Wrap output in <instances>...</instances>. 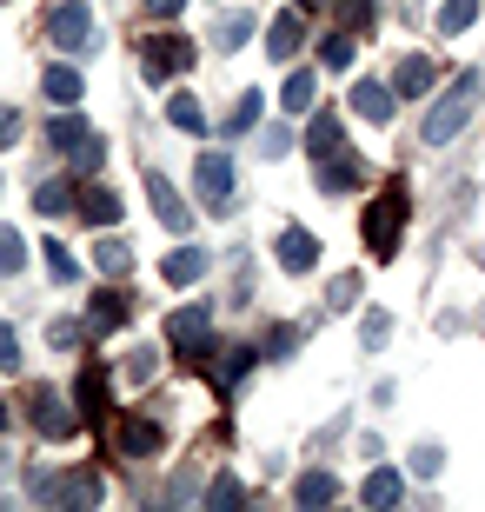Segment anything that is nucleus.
<instances>
[{"instance_id": "1", "label": "nucleus", "mask_w": 485, "mask_h": 512, "mask_svg": "<svg viewBox=\"0 0 485 512\" xmlns=\"http://www.w3.org/2000/svg\"><path fill=\"white\" fill-rule=\"evenodd\" d=\"M472 107H479V74L466 67V74H459V80L446 87V94H439V107L426 114V127H419V140H426V147H452V140L466 133Z\"/></svg>"}, {"instance_id": "2", "label": "nucleus", "mask_w": 485, "mask_h": 512, "mask_svg": "<svg viewBox=\"0 0 485 512\" xmlns=\"http://www.w3.org/2000/svg\"><path fill=\"white\" fill-rule=\"evenodd\" d=\"M406 213H412V193H406V187L379 193L373 207L359 213V227H366V247H373L379 260H392V253H399V233H406Z\"/></svg>"}, {"instance_id": "3", "label": "nucleus", "mask_w": 485, "mask_h": 512, "mask_svg": "<svg viewBox=\"0 0 485 512\" xmlns=\"http://www.w3.org/2000/svg\"><path fill=\"white\" fill-rule=\"evenodd\" d=\"M40 34L54 40L60 54H87V47H100V20H94V7H80V0H60V7H47Z\"/></svg>"}, {"instance_id": "4", "label": "nucleus", "mask_w": 485, "mask_h": 512, "mask_svg": "<svg viewBox=\"0 0 485 512\" xmlns=\"http://www.w3.org/2000/svg\"><path fill=\"white\" fill-rule=\"evenodd\" d=\"M206 333H213V313H206V306H180V313L167 320V340H173V353H180V360H187L193 373H200V366L213 360V353H206Z\"/></svg>"}, {"instance_id": "5", "label": "nucleus", "mask_w": 485, "mask_h": 512, "mask_svg": "<svg viewBox=\"0 0 485 512\" xmlns=\"http://www.w3.org/2000/svg\"><path fill=\"white\" fill-rule=\"evenodd\" d=\"M27 419H34V433L54 439V446H60V439H74L80 426H87L80 413H67V399H60L54 386H34V393H27Z\"/></svg>"}, {"instance_id": "6", "label": "nucleus", "mask_w": 485, "mask_h": 512, "mask_svg": "<svg viewBox=\"0 0 485 512\" xmlns=\"http://www.w3.org/2000/svg\"><path fill=\"white\" fill-rule=\"evenodd\" d=\"M140 67H147L153 87H160V80H173V74H187V67H193V40L187 34H147Z\"/></svg>"}, {"instance_id": "7", "label": "nucleus", "mask_w": 485, "mask_h": 512, "mask_svg": "<svg viewBox=\"0 0 485 512\" xmlns=\"http://www.w3.org/2000/svg\"><path fill=\"white\" fill-rule=\"evenodd\" d=\"M193 187L213 213H233V160L226 153H200V167H193Z\"/></svg>"}, {"instance_id": "8", "label": "nucleus", "mask_w": 485, "mask_h": 512, "mask_svg": "<svg viewBox=\"0 0 485 512\" xmlns=\"http://www.w3.org/2000/svg\"><path fill=\"white\" fill-rule=\"evenodd\" d=\"M113 426V446H120V453L127 459H147V453H160V419H147V413H127V419H107Z\"/></svg>"}, {"instance_id": "9", "label": "nucleus", "mask_w": 485, "mask_h": 512, "mask_svg": "<svg viewBox=\"0 0 485 512\" xmlns=\"http://www.w3.org/2000/svg\"><path fill=\"white\" fill-rule=\"evenodd\" d=\"M100 493H107V479H100L94 466H74V473L54 479V499H47V506H100Z\"/></svg>"}, {"instance_id": "10", "label": "nucleus", "mask_w": 485, "mask_h": 512, "mask_svg": "<svg viewBox=\"0 0 485 512\" xmlns=\"http://www.w3.org/2000/svg\"><path fill=\"white\" fill-rule=\"evenodd\" d=\"M74 399H80V419H87V426H107V419H113V406H107V366H80Z\"/></svg>"}, {"instance_id": "11", "label": "nucleus", "mask_w": 485, "mask_h": 512, "mask_svg": "<svg viewBox=\"0 0 485 512\" xmlns=\"http://www.w3.org/2000/svg\"><path fill=\"white\" fill-rule=\"evenodd\" d=\"M133 320V306L120 286H100L94 300H87V333H113V326H127Z\"/></svg>"}, {"instance_id": "12", "label": "nucleus", "mask_w": 485, "mask_h": 512, "mask_svg": "<svg viewBox=\"0 0 485 512\" xmlns=\"http://www.w3.org/2000/svg\"><path fill=\"white\" fill-rule=\"evenodd\" d=\"M353 114L373 120V127H386L392 120V80H359L353 87Z\"/></svg>"}, {"instance_id": "13", "label": "nucleus", "mask_w": 485, "mask_h": 512, "mask_svg": "<svg viewBox=\"0 0 485 512\" xmlns=\"http://www.w3.org/2000/svg\"><path fill=\"white\" fill-rule=\"evenodd\" d=\"M147 200H153V213H160V220H167L173 233H187V200L173 193L167 173H147Z\"/></svg>"}, {"instance_id": "14", "label": "nucleus", "mask_w": 485, "mask_h": 512, "mask_svg": "<svg viewBox=\"0 0 485 512\" xmlns=\"http://www.w3.org/2000/svg\"><path fill=\"white\" fill-rule=\"evenodd\" d=\"M280 266H286V273H306V266H319V233L286 227V233H280Z\"/></svg>"}, {"instance_id": "15", "label": "nucleus", "mask_w": 485, "mask_h": 512, "mask_svg": "<svg viewBox=\"0 0 485 512\" xmlns=\"http://www.w3.org/2000/svg\"><path fill=\"white\" fill-rule=\"evenodd\" d=\"M432 74H439V67H432L426 54H406V60H399V74H392V94H406V100L432 94Z\"/></svg>"}, {"instance_id": "16", "label": "nucleus", "mask_w": 485, "mask_h": 512, "mask_svg": "<svg viewBox=\"0 0 485 512\" xmlns=\"http://www.w3.org/2000/svg\"><path fill=\"white\" fill-rule=\"evenodd\" d=\"M206 266H213V253H206V247H180V253L160 260V273H167V286H193Z\"/></svg>"}, {"instance_id": "17", "label": "nucleus", "mask_w": 485, "mask_h": 512, "mask_svg": "<svg viewBox=\"0 0 485 512\" xmlns=\"http://www.w3.org/2000/svg\"><path fill=\"white\" fill-rule=\"evenodd\" d=\"M366 180V167H359L353 153H333V160H319V193H346Z\"/></svg>"}, {"instance_id": "18", "label": "nucleus", "mask_w": 485, "mask_h": 512, "mask_svg": "<svg viewBox=\"0 0 485 512\" xmlns=\"http://www.w3.org/2000/svg\"><path fill=\"white\" fill-rule=\"evenodd\" d=\"M40 94L54 100V107H74V100H80V74L67 67V60H54V67L40 74Z\"/></svg>"}, {"instance_id": "19", "label": "nucleus", "mask_w": 485, "mask_h": 512, "mask_svg": "<svg viewBox=\"0 0 485 512\" xmlns=\"http://www.w3.org/2000/svg\"><path fill=\"white\" fill-rule=\"evenodd\" d=\"M313 100H319V74H313V67H293V74H286V94H280V107H286V114H306Z\"/></svg>"}, {"instance_id": "20", "label": "nucleus", "mask_w": 485, "mask_h": 512, "mask_svg": "<svg viewBox=\"0 0 485 512\" xmlns=\"http://www.w3.org/2000/svg\"><path fill=\"white\" fill-rule=\"evenodd\" d=\"M80 213H87V227H120V193L87 187V193H80Z\"/></svg>"}, {"instance_id": "21", "label": "nucleus", "mask_w": 485, "mask_h": 512, "mask_svg": "<svg viewBox=\"0 0 485 512\" xmlns=\"http://www.w3.org/2000/svg\"><path fill=\"white\" fill-rule=\"evenodd\" d=\"M399 493H406V479L392 473V466L366 473V486H359V499H366V506H399Z\"/></svg>"}, {"instance_id": "22", "label": "nucleus", "mask_w": 485, "mask_h": 512, "mask_svg": "<svg viewBox=\"0 0 485 512\" xmlns=\"http://www.w3.org/2000/svg\"><path fill=\"white\" fill-rule=\"evenodd\" d=\"M299 40H306V34H299V14H280L273 27H266V54H273V60H293Z\"/></svg>"}, {"instance_id": "23", "label": "nucleus", "mask_w": 485, "mask_h": 512, "mask_svg": "<svg viewBox=\"0 0 485 512\" xmlns=\"http://www.w3.org/2000/svg\"><path fill=\"white\" fill-rule=\"evenodd\" d=\"M246 373H253V346H226V360L213 366V386H220V393H233Z\"/></svg>"}, {"instance_id": "24", "label": "nucleus", "mask_w": 485, "mask_h": 512, "mask_svg": "<svg viewBox=\"0 0 485 512\" xmlns=\"http://www.w3.org/2000/svg\"><path fill=\"white\" fill-rule=\"evenodd\" d=\"M94 266L107 273V280H127V273H133V253H127V240H113V233H107V240L94 247Z\"/></svg>"}, {"instance_id": "25", "label": "nucleus", "mask_w": 485, "mask_h": 512, "mask_svg": "<svg viewBox=\"0 0 485 512\" xmlns=\"http://www.w3.org/2000/svg\"><path fill=\"white\" fill-rule=\"evenodd\" d=\"M306 153H313V160H333V153H339V120L333 114H313V127H306Z\"/></svg>"}, {"instance_id": "26", "label": "nucleus", "mask_w": 485, "mask_h": 512, "mask_svg": "<svg viewBox=\"0 0 485 512\" xmlns=\"http://www.w3.org/2000/svg\"><path fill=\"white\" fill-rule=\"evenodd\" d=\"M472 20H479V0H446V7H439V34L459 40V34L472 27Z\"/></svg>"}, {"instance_id": "27", "label": "nucleus", "mask_w": 485, "mask_h": 512, "mask_svg": "<svg viewBox=\"0 0 485 512\" xmlns=\"http://www.w3.org/2000/svg\"><path fill=\"white\" fill-rule=\"evenodd\" d=\"M87 133H94V127H87V120H74V114H60L54 127H47V147H60V153H74L80 140H87Z\"/></svg>"}, {"instance_id": "28", "label": "nucleus", "mask_w": 485, "mask_h": 512, "mask_svg": "<svg viewBox=\"0 0 485 512\" xmlns=\"http://www.w3.org/2000/svg\"><path fill=\"white\" fill-rule=\"evenodd\" d=\"M74 207V187H67V180H40L34 187V213H67Z\"/></svg>"}, {"instance_id": "29", "label": "nucleus", "mask_w": 485, "mask_h": 512, "mask_svg": "<svg viewBox=\"0 0 485 512\" xmlns=\"http://www.w3.org/2000/svg\"><path fill=\"white\" fill-rule=\"evenodd\" d=\"M167 120H173V127H187V133H200V127H206V107H200L193 94H173V100H167Z\"/></svg>"}, {"instance_id": "30", "label": "nucleus", "mask_w": 485, "mask_h": 512, "mask_svg": "<svg viewBox=\"0 0 485 512\" xmlns=\"http://www.w3.org/2000/svg\"><path fill=\"white\" fill-rule=\"evenodd\" d=\"M333 493H339V486H333V473H306V479L293 486V499H299V506H326Z\"/></svg>"}, {"instance_id": "31", "label": "nucleus", "mask_w": 485, "mask_h": 512, "mask_svg": "<svg viewBox=\"0 0 485 512\" xmlns=\"http://www.w3.org/2000/svg\"><path fill=\"white\" fill-rule=\"evenodd\" d=\"M20 266H27V240H20V233H7V227H0V280H14Z\"/></svg>"}, {"instance_id": "32", "label": "nucleus", "mask_w": 485, "mask_h": 512, "mask_svg": "<svg viewBox=\"0 0 485 512\" xmlns=\"http://www.w3.org/2000/svg\"><path fill=\"white\" fill-rule=\"evenodd\" d=\"M40 247H47V273H54L60 286H74V280H80V266H74V253L60 247V240H40Z\"/></svg>"}, {"instance_id": "33", "label": "nucleus", "mask_w": 485, "mask_h": 512, "mask_svg": "<svg viewBox=\"0 0 485 512\" xmlns=\"http://www.w3.org/2000/svg\"><path fill=\"white\" fill-rule=\"evenodd\" d=\"M319 67H353V34H326L319 40Z\"/></svg>"}, {"instance_id": "34", "label": "nucleus", "mask_w": 485, "mask_h": 512, "mask_svg": "<svg viewBox=\"0 0 485 512\" xmlns=\"http://www.w3.org/2000/svg\"><path fill=\"white\" fill-rule=\"evenodd\" d=\"M246 34H253V14H226V20H220V34H213V40H220L226 54H233V47H246Z\"/></svg>"}, {"instance_id": "35", "label": "nucleus", "mask_w": 485, "mask_h": 512, "mask_svg": "<svg viewBox=\"0 0 485 512\" xmlns=\"http://www.w3.org/2000/svg\"><path fill=\"white\" fill-rule=\"evenodd\" d=\"M253 120H260V94H240V107H233V114H226V133H233V140H240V133L253 127Z\"/></svg>"}, {"instance_id": "36", "label": "nucleus", "mask_w": 485, "mask_h": 512, "mask_svg": "<svg viewBox=\"0 0 485 512\" xmlns=\"http://www.w3.org/2000/svg\"><path fill=\"white\" fill-rule=\"evenodd\" d=\"M240 499H246V486H240L233 473H226V479H213V493H206V506H240Z\"/></svg>"}, {"instance_id": "37", "label": "nucleus", "mask_w": 485, "mask_h": 512, "mask_svg": "<svg viewBox=\"0 0 485 512\" xmlns=\"http://www.w3.org/2000/svg\"><path fill=\"white\" fill-rule=\"evenodd\" d=\"M153 373H160V353H147V346H140V353L127 360V380H133V386H147Z\"/></svg>"}, {"instance_id": "38", "label": "nucleus", "mask_w": 485, "mask_h": 512, "mask_svg": "<svg viewBox=\"0 0 485 512\" xmlns=\"http://www.w3.org/2000/svg\"><path fill=\"white\" fill-rule=\"evenodd\" d=\"M359 340H366V346H386V340H392V313H366Z\"/></svg>"}, {"instance_id": "39", "label": "nucleus", "mask_w": 485, "mask_h": 512, "mask_svg": "<svg viewBox=\"0 0 485 512\" xmlns=\"http://www.w3.org/2000/svg\"><path fill=\"white\" fill-rule=\"evenodd\" d=\"M326 306H339V313H346V306H359V273H339L333 280V300Z\"/></svg>"}, {"instance_id": "40", "label": "nucleus", "mask_w": 485, "mask_h": 512, "mask_svg": "<svg viewBox=\"0 0 485 512\" xmlns=\"http://www.w3.org/2000/svg\"><path fill=\"white\" fill-rule=\"evenodd\" d=\"M293 346H299V333H293V326H273V333H266V353H273V360H286Z\"/></svg>"}, {"instance_id": "41", "label": "nucleus", "mask_w": 485, "mask_h": 512, "mask_svg": "<svg viewBox=\"0 0 485 512\" xmlns=\"http://www.w3.org/2000/svg\"><path fill=\"white\" fill-rule=\"evenodd\" d=\"M20 366V340H14V326H0V373H14Z\"/></svg>"}, {"instance_id": "42", "label": "nucleus", "mask_w": 485, "mask_h": 512, "mask_svg": "<svg viewBox=\"0 0 485 512\" xmlns=\"http://www.w3.org/2000/svg\"><path fill=\"white\" fill-rule=\"evenodd\" d=\"M47 340L67 353V346H80V326H74V320H54V326H47Z\"/></svg>"}, {"instance_id": "43", "label": "nucleus", "mask_w": 485, "mask_h": 512, "mask_svg": "<svg viewBox=\"0 0 485 512\" xmlns=\"http://www.w3.org/2000/svg\"><path fill=\"white\" fill-rule=\"evenodd\" d=\"M14 140H20V114H14V107H0V153L14 147Z\"/></svg>"}, {"instance_id": "44", "label": "nucleus", "mask_w": 485, "mask_h": 512, "mask_svg": "<svg viewBox=\"0 0 485 512\" xmlns=\"http://www.w3.org/2000/svg\"><path fill=\"white\" fill-rule=\"evenodd\" d=\"M286 147H293V133H286V127H273V133H266V140H260V153H266V160H280Z\"/></svg>"}, {"instance_id": "45", "label": "nucleus", "mask_w": 485, "mask_h": 512, "mask_svg": "<svg viewBox=\"0 0 485 512\" xmlns=\"http://www.w3.org/2000/svg\"><path fill=\"white\" fill-rule=\"evenodd\" d=\"M140 7H147V20H173L180 7H187V0H140Z\"/></svg>"}, {"instance_id": "46", "label": "nucleus", "mask_w": 485, "mask_h": 512, "mask_svg": "<svg viewBox=\"0 0 485 512\" xmlns=\"http://www.w3.org/2000/svg\"><path fill=\"white\" fill-rule=\"evenodd\" d=\"M412 466H419V479H432V473H439V446H419V453H412Z\"/></svg>"}, {"instance_id": "47", "label": "nucleus", "mask_w": 485, "mask_h": 512, "mask_svg": "<svg viewBox=\"0 0 485 512\" xmlns=\"http://www.w3.org/2000/svg\"><path fill=\"white\" fill-rule=\"evenodd\" d=\"M339 7H346V20H353V27H366V20H373V0H339Z\"/></svg>"}, {"instance_id": "48", "label": "nucleus", "mask_w": 485, "mask_h": 512, "mask_svg": "<svg viewBox=\"0 0 485 512\" xmlns=\"http://www.w3.org/2000/svg\"><path fill=\"white\" fill-rule=\"evenodd\" d=\"M299 7H326V0H299Z\"/></svg>"}, {"instance_id": "49", "label": "nucleus", "mask_w": 485, "mask_h": 512, "mask_svg": "<svg viewBox=\"0 0 485 512\" xmlns=\"http://www.w3.org/2000/svg\"><path fill=\"white\" fill-rule=\"evenodd\" d=\"M0 473H7V453H0Z\"/></svg>"}, {"instance_id": "50", "label": "nucleus", "mask_w": 485, "mask_h": 512, "mask_svg": "<svg viewBox=\"0 0 485 512\" xmlns=\"http://www.w3.org/2000/svg\"><path fill=\"white\" fill-rule=\"evenodd\" d=\"M0 426H7V406H0Z\"/></svg>"}]
</instances>
